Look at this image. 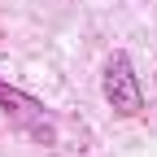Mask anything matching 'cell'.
<instances>
[{
    "label": "cell",
    "mask_w": 157,
    "mask_h": 157,
    "mask_svg": "<svg viewBox=\"0 0 157 157\" xmlns=\"http://www.w3.org/2000/svg\"><path fill=\"white\" fill-rule=\"evenodd\" d=\"M101 96L105 105L118 113V118H140L144 113V87H140V74H135L131 57L122 48L109 52V61L101 70Z\"/></svg>",
    "instance_id": "7a4b0ae2"
},
{
    "label": "cell",
    "mask_w": 157,
    "mask_h": 157,
    "mask_svg": "<svg viewBox=\"0 0 157 157\" xmlns=\"http://www.w3.org/2000/svg\"><path fill=\"white\" fill-rule=\"evenodd\" d=\"M0 109H5V118H9L13 131L31 135L35 144H57V118L48 113V105L35 101L31 92L5 83V78H0Z\"/></svg>",
    "instance_id": "6da1fadb"
}]
</instances>
